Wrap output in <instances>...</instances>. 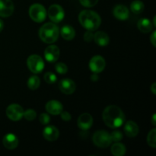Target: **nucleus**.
Segmentation results:
<instances>
[{"label": "nucleus", "instance_id": "obj_33", "mask_svg": "<svg viewBox=\"0 0 156 156\" xmlns=\"http://www.w3.org/2000/svg\"><path fill=\"white\" fill-rule=\"evenodd\" d=\"M94 38V34H92V31H90V30H88L84 34V40H85L86 42H91V41Z\"/></svg>", "mask_w": 156, "mask_h": 156}, {"label": "nucleus", "instance_id": "obj_30", "mask_svg": "<svg viewBox=\"0 0 156 156\" xmlns=\"http://www.w3.org/2000/svg\"><path fill=\"white\" fill-rule=\"evenodd\" d=\"M81 5L86 8H91L95 5L98 0H79Z\"/></svg>", "mask_w": 156, "mask_h": 156}, {"label": "nucleus", "instance_id": "obj_14", "mask_svg": "<svg viewBox=\"0 0 156 156\" xmlns=\"http://www.w3.org/2000/svg\"><path fill=\"white\" fill-rule=\"evenodd\" d=\"M43 136H44V139L50 142L56 141L59 136V131L56 126H46L43 130Z\"/></svg>", "mask_w": 156, "mask_h": 156}, {"label": "nucleus", "instance_id": "obj_3", "mask_svg": "<svg viewBox=\"0 0 156 156\" xmlns=\"http://www.w3.org/2000/svg\"><path fill=\"white\" fill-rule=\"evenodd\" d=\"M59 28L54 23H46L39 30L40 38L46 44H50L56 42L59 38Z\"/></svg>", "mask_w": 156, "mask_h": 156}, {"label": "nucleus", "instance_id": "obj_31", "mask_svg": "<svg viewBox=\"0 0 156 156\" xmlns=\"http://www.w3.org/2000/svg\"><path fill=\"white\" fill-rule=\"evenodd\" d=\"M39 119H40V122H41L43 125L48 124L49 122H50V116H49L47 114H46V113H43V114H41V116H40Z\"/></svg>", "mask_w": 156, "mask_h": 156}, {"label": "nucleus", "instance_id": "obj_17", "mask_svg": "<svg viewBox=\"0 0 156 156\" xmlns=\"http://www.w3.org/2000/svg\"><path fill=\"white\" fill-rule=\"evenodd\" d=\"M3 146L8 149H15L18 145V137L13 133H8L3 137L2 140Z\"/></svg>", "mask_w": 156, "mask_h": 156}, {"label": "nucleus", "instance_id": "obj_28", "mask_svg": "<svg viewBox=\"0 0 156 156\" xmlns=\"http://www.w3.org/2000/svg\"><path fill=\"white\" fill-rule=\"evenodd\" d=\"M55 69H56V71L59 74L63 75L67 73V71H68V67L63 62H58V63H56L55 65Z\"/></svg>", "mask_w": 156, "mask_h": 156}, {"label": "nucleus", "instance_id": "obj_2", "mask_svg": "<svg viewBox=\"0 0 156 156\" xmlns=\"http://www.w3.org/2000/svg\"><path fill=\"white\" fill-rule=\"evenodd\" d=\"M80 24L86 30H96L101 24V18L98 13L91 10H83L79 15Z\"/></svg>", "mask_w": 156, "mask_h": 156}, {"label": "nucleus", "instance_id": "obj_21", "mask_svg": "<svg viewBox=\"0 0 156 156\" xmlns=\"http://www.w3.org/2000/svg\"><path fill=\"white\" fill-rule=\"evenodd\" d=\"M60 34L66 41H71L76 36V30L72 26L65 25L61 28Z\"/></svg>", "mask_w": 156, "mask_h": 156}, {"label": "nucleus", "instance_id": "obj_38", "mask_svg": "<svg viewBox=\"0 0 156 156\" xmlns=\"http://www.w3.org/2000/svg\"><path fill=\"white\" fill-rule=\"evenodd\" d=\"M153 23H154V25L156 26V22H155V17H154V18H153Z\"/></svg>", "mask_w": 156, "mask_h": 156}, {"label": "nucleus", "instance_id": "obj_8", "mask_svg": "<svg viewBox=\"0 0 156 156\" xmlns=\"http://www.w3.org/2000/svg\"><path fill=\"white\" fill-rule=\"evenodd\" d=\"M24 114V110L21 105L18 104L10 105L6 109V115L12 121H18L21 120Z\"/></svg>", "mask_w": 156, "mask_h": 156}, {"label": "nucleus", "instance_id": "obj_25", "mask_svg": "<svg viewBox=\"0 0 156 156\" xmlns=\"http://www.w3.org/2000/svg\"><path fill=\"white\" fill-rule=\"evenodd\" d=\"M147 143L149 146H151V147H156V129L155 128L152 129L148 134Z\"/></svg>", "mask_w": 156, "mask_h": 156}, {"label": "nucleus", "instance_id": "obj_29", "mask_svg": "<svg viewBox=\"0 0 156 156\" xmlns=\"http://www.w3.org/2000/svg\"><path fill=\"white\" fill-rule=\"evenodd\" d=\"M111 140H112V141H114L117 143V142H120V140H123V133L120 132V131L115 130V131H114V132L111 133Z\"/></svg>", "mask_w": 156, "mask_h": 156}, {"label": "nucleus", "instance_id": "obj_12", "mask_svg": "<svg viewBox=\"0 0 156 156\" xmlns=\"http://www.w3.org/2000/svg\"><path fill=\"white\" fill-rule=\"evenodd\" d=\"M59 90L65 94H71L76 91V83L70 79H63L59 82Z\"/></svg>", "mask_w": 156, "mask_h": 156}, {"label": "nucleus", "instance_id": "obj_10", "mask_svg": "<svg viewBox=\"0 0 156 156\" xmlns=\"http://www.w3.org/2000/svg\"><path fill=\"white\" fill-rule=\"evenodd\" d=\"M59 49L56 45H50L44 50V57L49 62H55L59 57Z\"/></svg>", "mask_w": 156, "mask_h": 156}, {"label": "nucleus", "instance_id": "obj_5", "mask_svg": "<svg viewBox=\"0 0 156 156\" xmlns=\"http://www.w3.org/2000/svg\"><path fill=\"white\" fill-rule=\"evenodd\" d=\"M92 141L94 144L99 148H107L112 143L111 134L105 130H98L94 133Z\"/></svg>", "mask_w": 156, "mask_h": 156}, {"label": "nucleus", "instance_id": "obj_34", "mask_svg": "<svg viewBox=\"0 0 156 156\" xmlns=\"http://www.w3.org/2000/svg\"><path fill=\"white\" fill-rule=\"evenodd\" d=\"M155 34H156V31L154 30L153 33L152 34V35L150 36V42L152 43V44L153 45V47H155L156 46V38H155Z\"/></svg>", "mask_w": 156, "mask_h": 156}, {"label": "nucleus", "instance_id": "obj_11", "mask_svg": "<svg viewBox=\"0 0 156 156\" xmlns=\"http://www.w3.org/2000/svg\"><path fill=\"white\" fill-rule=\"evenodd\" d=\"M14 4L12 0H0V16L8 18L13 14Z\"/></svg>", "mask_w": 156, "mask_h": 156}, {"label": "nucleus", "instance_id": "obj_7", "mask_svg": "<svg viewBox=\"0 0 156 156\" xmlns=\"http://www.w3.org/2000/svg\"><path fill=\"white\" fill-rule=\"evenodd\" d=\"M47 14H48L50 19L54 23H59L62 21L64 18V15H65L63 9L57 4H53L50 5Z\"/></svg>", "mask_w": 156, "mask_h": 156}, {"label": "nucleus", "instance_id": "obj_4", "mask_svg": "<svg viewBox=\"0 0 156 156\" xmlns=\"http://www.w3.org/2000/svg\"><path fill=\"white\" fill-rule=\"evenodd\" d=\"M29 15L34 21L41 23L47 18V11L44 5L39 3H35L30 5L29 9Z\"/></svg>", "mask_w": 156, "mask_h": 156}, {"label": "nucleus", "instance_id": "obj_36", "mask_svg": "<svg viewBox=\"0 0 156 156\" xmlns=\"http://www.w3.org/2000/svg\"><path fill=\"white\" fill-rule=\"evenodd\" d=\"M3 28H4V23L2 20L0 19V32L3 30Z\"/></svg>", "mask_w": 156, "mask_h": 156}, {"label": "nucleus", "instance_id": "obj_22", "mask_svg": "<svg viewBox=\"0 0 156 156\" xmlns=\"http://www.w3.org/2000/svg\"><path fill=\"white\" fill-rule=\"evenodd\" d=\"M111 153L115 156H123L126 152L125 146L122 143L117 142L111 146Z\"/></svg>", "mask_w": 156, "mask_h": 156}, {"label": "nucleus", "instance_id": "obj_20", "mask_svg": "<svg viewBox=\"0 0 156 156\" xmlns=\"http://www.w3.org/2000/svg\"><path fill=\"white\" fill-rule=\"evenodd\" d=\"M137 27L143 33H149L153 29V25L147 18H141L137 23Z\"/></svg>", "mask_w": 156, "mask_h": 156}, {"label": "nucleus", "instance_id": "obj_6", "mask_svg": "<svg viewBox=\"0 0 156 156\" xmlns=\"http://www.w3.org/2000/svg\"><path fill=\"white\" fill-rule=\"evenodd\" d=\"M27 66L33 73H41L44 69V62L42 58L36 54L30 55L27 59Z\"/></svg>", "mask_w": 156, "mask_h": 156}, {"label": "nucleus", "instance_id": "obj_24", "mask_svg": "<svg viewBox=\"0 0 156 156\" xmlns=\"http://www.w3.org/2000/svg\"><path fill=\"white\" fill-rule=\"evenodd\" d=\"M41 85L40 78L37 76H32L27 80V87L30 90H36L39 88Z\"/></svg>", "mask_w": 156, "mask_h": 156}, {"label": "nucleus", "instance_id": "obj_37", "mask_svg": "<svg viewBox=\"0 0 156 156\" xmlns=\"http://www.w3.org/2000/svg\"><path fill=\"white\" fill-rule=\"evenodd\" d=\"M152 123L153 124V126H155V125H156V120H155V114H154L153 116H152Z\"/></svg>", "mask_w": 156, "mask_h": 156}, {"label": "nucleus", "instance_id": "obj_19", "mask_svg": "<svg viewBox=\"0 0 156 156\" xmlns=\"http://www.w3.org/2000/svg\"><path fill=\"white\" fill-rule=\"evenodd\" d=\"M93 40L94 42L100 47H105L108 45L110 41L109 36L108 34H106L104 31H97L94 34V38Z\"/></svg>", "mask_w": 156, "mask_h": 156}, {"label": "nucleus", "instance_id": "obj_13", "mask_svg": "<svg viewBox=\"0 0 156 156\" xmlns=\"http://www.w3.org/2000/svg\"><path fill=\"white\" fill-rule=\"evenodd\" d=\"M78 126L82 130H88L93 124V118L88 113H84L79 117L77 121Z\"/></svg>", "mask_w": 156, "mask_h": 156}, {"label": "nucleus", "instance_id": "obj_15", "mask_svg": "<svg viewBox=\"0 0 156 156\" xmlns=\"http://www.w3.org/2000/svg\"><path fill=\"white\" fill-rule=\"evenodd\" d=\"M46 110L47 112L53 115H59L63 110L62 105L56 100H51L49 101L46 104Z\"/></svg>", "mask_w": 156, "mask_h": 156}, {"label": "nucleus", "instance_id": "obj_23", "mask_svg": "<svg viewBox=\"0 0 156 156\" xmlns=\"http://www.w3.org/2000/svg\"><path fill=\"white\" fill-rule=\"evenodd\" d=\"M145 9L144 3L140 0H134L130 5V10L136 15L142 13Z\"/></svg>", "mask_w": 156, "mask_h": 156}, {"label": "nucleus", "instance_id": "obj_27", "mask_svg": "<svg viewBox=\"0 0 156 156\" xmlns=\"http://www.w3.org/2000/svg\"><path fill=\"white\" fill-rule=\"evenodd\" d=\"M56 76L54 73H51V72H47L44 75V80L48 84H54L56 82Z\"/></svg>", "mask_w": 156, "mask_h": 156}, {"label": "nucleus", "instance_id": "obj_1", "mask_svg": "<svg viewBox=\"0 0 156 156\" xmlns=\"http://www.w3.org/2000/svg\"><path fill=\"white\" fill-rule=\"evenodd\" d=\"M103 120L110 128H118L124 124L125 117L123 111L116 105H110L103 111Z\"/></svg>", "mask_w": 156, "mask_h": 156}, {"label": "nucleus", "instance_id": "obj_18", "mask_svg": "<svg viewBox=\"0 0 156 156\" xmlns=\"http://www.w3.org/2000/svg\"><path fill=\"white\" fill-rule=\"evenodd\" d=\"M123 129H124L125 134L130 138L136 136L139 133V131H140L138 125L132 120H129L125 123Z\"/></svg>", "mask_w": 156, "mask_h": 156}, {"label": "nucleus", "instance_id": "obj_32", "mask_svg": "<svg viewBox=\"0 0 156 156\" xmlns=\"http://www.w3.org/2000/svg\"><path fill=\"white\" fill-rule=\"evenodd\" d=\"M60 117L61 118H62V120H64V121H69L72 119V116L70 115V114L68 111H62V112L60 113Z\"/></svg>", "mask_w": 156, "mask_h": 156}, {"label": "nucleus", "instance_id": "obj_35", "mask_svg": "<svg viewBox=\"0 0 156 156\" xmlns=\"http://www.w3.org/2000/svg\"><path fill=\"white\" fill-rule=\"evenodd\" d=\"M155 86H156V84L154 82L153 84H152V85H151L150 87V89H151V91H152V93H153V94H156V89H155Z\"/></svg>", "mask_w": 156, "mask_h": 156}, {"label": "nucleus", "instance_id": "obj_9", "mask_svg": "<svg viewBox=\"0 0 156 156\" xmlns=\"http://www.w3.org/2000/svg\"><path fill=\"white\" fill-rule=\"evenodd\" d=\"M106 62L101 56H93L89 61V68L94 73H100L105 69Z\"/></svg>", "mask_w": 156, "mask_h": 156}, {"label": "nucleus", "instance_id": "obj_26", "mask_svg": "<svg viewBox=\"0 0 156 156\" xmlns=\"http://www.w3.org/2000/svg\"><path fill=\"white\" fill-rule=\"evenodd\" d=\"M23 117L26 119L28 121H32V120H34L37 117V113L36 111H34L32 109H28L27 111H24V114H23Z\"/></svg>", "mask_w": 156, "mask_h": 156}, {"label": "nucleus", "instance_id": "obj_16", "mask_svg": "<svg viewBox=\"0 0 156 156\" xmlns=\"http://www.w3.org/2000/svg\"><path fill=\"white\" fill-rule=\"evenodd\" d=\"M114 17L121 21L126 20L129 16V12L127 7L123 5H117L113 10Z\"/></svg>", "mask_w": 156, "mask_h": 156}]
</instances>
